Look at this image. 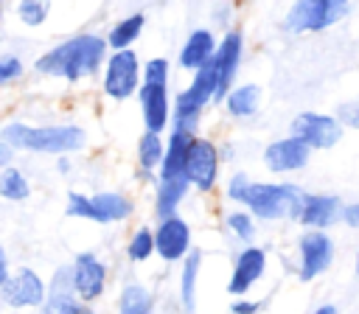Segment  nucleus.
I'll return each instance as SVG.
<instances>
[{
  "instance_id": "21",
  "label": "nucleus",
  "mask_w": 359,
  "mask_h": 314,
  "mask_svg": "<svg viewBox=\"0 0 359 314\" xmlns=\"http://www.w3.org/2000/svg\"><path fill=\"white\" fill-rule=\"evenodd\" d=\"M199 275H202V250H191V255L180 264V278H177V303L182 314H196Z\"/></svg>"
},
{
  "instance_id": "2",
  "label": "nucleus",
  "mask_w": 359,
  "mask_h": 314,
  "mask_svg": "<svg viewBox=\"0 0 359 314\" xmlns=\"http://www.w3.org/2000/svg\"><path fill=\"white\" fill-rule=\"evenodd\" d=\"M0 135L14 146V151H31V154H50V157H70L87 149V129L79 123H25V121H8L3 123Z\"/></svg>"
},
{
  "instance_id": "45",
  "label": "nucleus",
  "mask_w": 359,
  "mask_h": 314,
  "mask_svg": "<svg viewBox=\"0 0 359 314\" xmlns=\"http://www.w3.org/2000/svg\"><path fill=\"white\" fill-rule=\"evenodd\" d=\"M356 275H359V247H356Z\"/></svg>"
},
{
  "instance_id": "35",
  "label": "nucleus",
  "mask_w": 359,
  "mask_h": 314,
  "mask_svg": "<svg viewBox=\"0 0 359 314\" xmlns=\"http://www.w3.org/2000/svg\"><path fill=\"white\" fill-rule=\"evenodd\" d=\"M337 121L348 129H359V95L356 98H348L337 107Z\"/></svg>"
},
{
  "instance_id": "8",
  "label": "nucleus",
  "mask_w": 359,
  "mask_h": 314,
  "mask_svg": "<svg viewBox=\"0 0 359 314\" xmlns=\"http://www.w3.org/2000/svg\"><path fill=\"white\" fill-rule=\"evenodd\" d=\"M70 269H73V286H76V294L81 297V303H87V306L98 303L109 283V264L95 250H81L73 255Z\"/></svg>"
},
{
  "instance_id": "11",
  "label": "nucleus",
  "mask_w": 359,
  "mask_h": 314,
  "mask_svg": "<svg viewBox=\"0 0 359 314\" xmlns=\"http://www.w3.org/2000/svg\"><path fill=\"white\" fill-rule=\"evenodd\" d=\"M194 233L185 216H168V219H157L154 224V247H157V258L163 264H182L191 250H194Z\"/></svg>"
},
{
  "instance_id": "34",
  "label": "nucleus",
  "mask_w": 359,
  "mask_h": 314,
  "mask_svg": "<svg viewBox=\"0 0 359 314\" xmlns=\"http://www.w3.org/2000/svg\"><path fill=\"white\" fill-rule=\"evenodd\" d=\"M22 73H25V64H22L20 56H14V53H3L0 56V87L14 84L17 78H22Z\"/></svg>"
},
{
  "instance_id": "43",
  "label": "nucleus",
  "mask_w": 359,
  "mask_h": 314,
  "mask_svg": "<svg viewBox=\"0 0 359 314\" xmlns=\"http://www.w3.org/2000/svg\"><path fill=\"white\" fill-rule=\"evenodd\" d=\"M79 314H98V311H95L93 306H81V311H79Z\"/></svg>"
},
{
  "instance_id": "14",
  "label": "nucleus",
  "mask_w": 359,
  "mask_h": 314,
  "mask_svg": "<svg viewBox=\"0 0 359 314\" xmlns=\"http://www.w3.org/2000/svg\"><path fill=\"white\" fill-rule=\"evenodd\" d=\"M311 160V149L306 143H300L297 137L286 135V137H275L264 146L261 151V163L269 174H294L303 171Z\"/></svg>"
},
{
  "instance_id": "27",
  "label": "nucleus",
  "mask_w": 359,
  "mask_h": 314,
  "mask_svg": "<svg viewBox=\"0 0 359 314\" xmlns=\"http://www.w3.org/2000/svg\"><path fill=\"white\" fill-rule=\"evenodd\" d=\"M126 261L129 264H146L151 255H157V247H154V227L149 224H137L129 238H126Z\"/></svg>"
},
{
  "instance_id": "4",
  "label": "nucleus",
  "mask_w": 359,
  "mask_h": 314,
  "mask_svg": "<svg viewBox=\"0 0 359 314\" xmlns=\"http://www.w3.org/2000/svg\"><path fill=\"white\" fill-rule=\"evenodd\" d=\"M65 213L70 219H84V221H95V224H121V221L132 219L135 202L123 191H112V188H104L95 193L67 191Z\"/></svg>"
},
{
  "instance_id": "7",
  "label": "nucleus",
  "mask_w": 359,
  "mask_h": 314,
  "mask_svg": "<svg viewBox=\"0 0 359 314\" xmlns=\"http://www.w3.org/2000/svg\"><path fill=\"white\" fill-rule=\"evenodd\" d=\"M219 171H222L219 143H213L205 135L194 137V143L188 149V163H185V177L191 182V188L199 193H213L219 188Z\"/></svg>"
},
{
  "instance_id": "16",
  "label": "nucleus",
  "mask_w": 359,
  "mask_h": 314,
  "mask_svg": "<svg viewBox=\"0 0 359 314\" xmlns=\"http://www.w3.org/2000/svg\"><path fill=\"white\" fill-rule=\"evenodd\" d=\"M137 104H140L143 132H154L165 137V132H171V112H174V98L168 87L143 84L137 93Z\"/></svg>"
},
{
  "instance_id": "12",
  "label": "nucleus",
  "mask_w": 359,
  "mask_h": 314,
  "mask_svg": "<svg viewBox=\"0 0 359 314\" xmlns=\"http://www.w3.org/2000/svg\"><path fill=\"white\" fill-rule=\"evenodd\" d=\"M48 297V283L34 266H20L0 289V300L8 308H42Z\"/></svg>"
},
{
  "instance_id": "22",
  "label": "nucleus",
  "mask_w": 359,
  "mask_h": 314,
  "mask_svg": "<svg viewBox=\"0 0 359 314\" xmlns=\"http://www.w3.org/2000/svg\"><path fill=\"white\" fill-rule=\"evenodd\" d=\"M163 160H165V137L154 135V132H143L137 137V146H135V163H137L140 177L151 179V185H154Z\"/></svg>"
},
{
  "instance_id": "41",
  "label": "nucleus",
  "mask_w": 359,
  "mask_h": 314,
  "mask_svg": "<svg viewBox=\"0 0 359 314\" xmlns=\"http://www.w3.org/2000/svg\"><path fill=\"white\" fill-rule=\"evenodd\" d=\"M53 168H56V174H70L73 171V160L70 157H56V163H53Z\"/></svg>"
},
{
  "instance_id": "20",
  "label": "nucleus",
  "mask_w": 359,
  "mask_h": 314,
  "mask_svg": "<svg viewBox=\"0 0 359 314\" xmlns=\"http://www.w3.org/2000/svg\"><path fill=\"white\" fill-rule=\"evenodd\" d=\"M191 191H194V188H191L188 177H157V179H154V199H151V213H154V219L177 216Z\"/></svg>"
},
{
  "instance_id": "25",
  "label": "nucleus",
  "mask_w": 359,
  "mask_h": 314,
  "mask_svg": "<svg viewBox=\"0 0 359 314\" xmlns=\"http://www.w3.org/2000/svg\"><path fill=\"white\" fill-rule=\"evenodd\" d=\"M118 314H157L154 292L140 280H126L118 292Z\"/></svg>"
},
{
  "instance_id": "40",
  "label": "nucleus",
  "mask_w": 359,
  "mask_h": 314,
  "mask_svg": "<svg viewBox=\"0 0 359 314\" xmlns=\"http://www.w3.org/2000/svg\"><path fill=\"white\" fill-rule=\"evenodd\" d=\"M14 272H11V266H8V255H6V247L0 244V289L8 283V278H11Z\"/></svg>"
},
{
  "instance_id": "23",
  "label": "nucleus",
  "mask_w": 359,
  "mask_h": 314,
  "mask_svg": "<svg viewBox=\"0 0 359 314\" xmlns=\"http://www.w3.org/2000/svg\"><path fill=\"white\" fill-rule=\"evenodd\" d=\"M143 28H146V14H143V11H129L126 17L115 20V22L107 28V34H104V39H107V45H109V53L132 50V45L140 39Z\"/></svg>"
},
{
  "instance_id": "6",
  "label": "nucleus",
  "mask_w": 359,
  "mask_h": 314,
  "mask_svg": "<svg viewBox=\"0 0 359 314\" xmlns=\"http://www.w3.org/2000/svg\"><path fill=\"white\" fill-rule=\"evenodd\" d=\"M143 87V62L137 56V50H121V53H109L104 73H101V93L109 101H129L137 98Z\"/></svg>"
},
{
  "instance_id": "5",
  "label": "nucleus",
  "mask_w": 359,
  "mask_h": 314,
  "mask_svg": "<svg viewBox=\"0 0 359 314\" xmlns=\"http://www.w3.org/2000/svg\"><path fill=\"white\" fill-rule=\"evenodd\" d=\"M351 14L345 0H297L283 14V31L289 34H314L337 25Z\"/></svg>"
},
{
  "instance_id": "42",
  "label": "nucleus",
  "mask_w": 359,
  "mask_h": 314,
  "mask_svg": "<svg viewBox=\"0 0 359 314\" xmlns=\"http://www.w3.org/2000/svg\"><path fill=\"white\" fill-rule=\"evenodd\" d=\"M311 314H339V311H337V306H331V303H323V306H317Z\"/></svg>"
},
{
  "instance_id": "31",
  "label": "nucleus",
  "mask_w": 359,
  "mask_h": 314,
  "mask_svg": "<svg viewBox=\"0 0 359 314\" xmlns=\"http://www.w3.org/2000/svg\"><path fill=\"white\" fill-rule=\"evenodd\" d=\"M50 3H42V0H20V3H14V14H17V20L25 25V28H39V25H45L48 22V17H50Z\"/></svg>"
},
{
  "instance_id": "17",
  "label": "nucleus",
  "mask_w": 359,
  "mask_h": 314,
  "mask_svg": "<svg viewBox=\"0 0 359 314\" xmlns=\"http://www.w3.org/2000/svg\"><path fill=\"white\" fill-rule=\"evenodd\" d=\"M342 207H345V202L337 193H306L294 221L306 230L328 233V227L342 224Z\"/></svg>"
},
{
  "instance_id": "37",
  "label": "nucleus",
  "mask_w": 359,
  "mask_h": 314,
  "mask_svg": "<svg viewBox=\"0 0 359 314\" xmlns=\"http://www.w3.org/2000/svg\"><path fill=\"white\" fill-rule=\"evenodd\" d=\"M261 300H250V297H238L230 303V314H258L261 311Z\"/></svg>"
},
{
  "instance_id": "10",
  "label": "nucleus",
  "mask_w": 359,
  "mask_h": 314,
  "mask_svg": "<svg viewBox=\"0 0 359 314\" xmlns=\"http://www.w3.org/2000/svg\"><path fill=\"white\" fill-rule=\"evenodd\" d=\"M334 238L323 230H303L297 238V278L314 280L334 264Z\"/></svg>"
},
{
  "instance_id": "19",
  "label": "nucleus",
  "mask_w": 359,
  "mask_h": 314,
  "mask_svg": "<svg viewBox=\"0 0 359 314\" xmlns=\"http://www.w3.org/2000/svg\"><path fill=\"white\" fill-rule=\"evenodd\" d=\"M216 50H219V36L213 34V28L199 25L185 36V42H182V48L177 53V64H180V70L194 76L196 70H202L205 64L213 62Z\"/></svg>"
},
{
  "instance_id": "3",
  "label": "nucleus",
  "mask_w": 359,
  "mask_h": 314,
  "mask_svg": "<svg viewBox=\"0 0 359 314\" xmlns=\"http://www.w3.org/2000/svg\"><path fill=\"white\" fill-rule=\"evenodd\" d=\"M309 191H303L294 182H255L250 185L244 196V210H250L258 221H280V219H297V210L303 205Z\"/></svg>"
},
{
  "instance_id": "24",
  "label": "nucleus",
  "mask_w": 359,
  "mask_h": 314,
  "mask_svg": "<svg viewBox=\"0 0 359 314\" xmlns=\"http://www.w3.org/2000/svg\"><path fill=\"white\" fill-rule=\"evenodd\" d=\"M202 115H205V107L196 104V98L188 93V87H182L180 93H174L171 132H185V135H191V137H199Z\"/></svg>"
},
{
  "instance_id": "26",
  "label": "nucleus",
  "mask_w": 359,
  "mask_h": 314,
  "mask_svg": "<svg viewBox=\"0 0 359 314\" xmlns=\"http://www.w3.org/2000/svg\"><path fill=\"white\" fill-rule=\"evenodd\" d=\"M222 107H224L227 118H233V121H247V118H252V115L258 112V107H261V87L252 84V81L236 84V87L230 90V95L224 98Z\"/></svg>"
},
{
  "instance_id": "1",
  "label": "nucleus",
  "mask_w": 359,
  "mask_h": 314,
  "mask_svg": "<svg viewBox=\"0 0 359 314\" xmlns=\"http://www.w3.org/2000/svg\"><path fill=\"white\" fill-rule=\"evenodd\" d=\"M109 59V45L95 31H79L45 53L34 59V73L45 78H59L67 84H79L84 78H95L104 73V64Z\"/></svg>"
},
{
  "instance_id": "32",
  "label": "nucleus",
  "mask_w": 359,
  "mask_h": 314,
  "mask_svg": "<svg viewBox=\"0 0 359 314\" xmlns=\"http://www.w3.org/2000/svg\"><path fill=\"white\" fill-rule=\"evenodd\" d=\"M168 76H171V62L165 56H151L143 62V84L168 87Z\"/></svg>"
},
{
  "instance_id": "28",
  "label": "nucleus",
  "mask_w": 359,
  "mask_h": 314,
  "mask_svg": "<svg viewBox=\"0 0 359 314\" xmlns=\"http://www.w3.org/2000/svg\"><path fill=\"white\" fill-rule=\"evenodd\" d=\"M216 90H219V78H216V67H213V62L210 64H205L202 70H196L194 76H191V81H188V93L196 98V104L199 107H210V104H216Z\"/></svg>"
},
{
  "instance_id": "38",
  "label": "nucleus",
  "mask_w": 359,
  "mask_h": 314,
  "mask_svg": "<svg viewBox=\"0 0 359 314\" xmlns=\"http://www.w3.org/2000/svg\"><path fill=\"white\" fill-rule=\"evenodd\" d=\"M342 224L348 230H359V202H348L342 207Z\"/></svg>"
},
{
  "instance_id": "18",
  "label": "nucleus",
  "mask_w": 359,
  "mask_h": 314,
  "mask_svg": "<svg viewBox=\"0 0 359 314\" xmlns=\"http://www.w3.org/2000/svg\"><path fill=\"white\" fill-rule=\"evenodd\" d=\"M81 306H87V303H81V297L76 294L70 264H59L48 280V297H45L39 314H79Z\"/></svg>"
},
{
  "instance_id": "30",
  "label": "nucleus",
  "mask_w": 359,
  "mask_h": 314,
  "mask_svg": "<svg viewBox=\"0 0 359 314\" xmlns=\"http://www.w3.org/2000/svg\"><path fill=\"white\" fill-rule=\"evenodd\" d=\"M31 196V179L17 165L0 171V199L6 202H25Z\"/></svg>"
},
{
  "instance_id": "29",
  "label": "nucleus",
  "mask_w": 359,
  "mask_h": 314,
  "mask_svg": "<svg viewBox=\"0 0 359 314\" xmlns=\"http://www.w3.org/2000/svg\"><path fill=\"white\" fill-rule=\"evenodd\" d=\"M222 224H224V230L230 233V238L241 241L244 247H250L252 238H255V233H258V227H255V216H252L250 210H244V207H233V210H227L224 219H222Z\"/></svg>"
},
{
  "instance_id": "13",
  "label": "nucleus",
  "mask_w": 359,
  "mask_h": 314,
  "mask_svg": "<svg viewBox=\"0 0 359 314\" xmlns=\"http://www.w3.org/2000/svg\"><path fill=\"white\" fill-rule=\"evenodd\" d=\"M241 59H244V34H241V28H230L227 34H222L219 50L213 56V67H216V78H219L216 104H224V98L236 87V76H238Z\"/></svg>"
},
{
  "instance_id": "39",
  "label": "nucleus",
  "mask_w": 359,
  "mask_h": 314,
  "mask_svg": "<svg viewBox=\"0 0 359 314\" xmlns=\"http://www.w3.org/2000/svg\"><path fill=\"white\" fill-rule=\"evenodd\" d=\"M14 157H17V151H14V146L0 135V171H6V168H11L14 165Z\"/></svg>"
},
{
  "instance_id": "9",
  "label": "nucleus",
  "mask_w": 359,
  "mask_h": 314,
  "mask_svg": "<svg viewBox=\"0 0 359 314\" xmlns=\"http://www.w3.org/2000/svg\"><path fill=\"white\" fill-rule=\"evenodd\" d=\"M342 129L345 126L337 121V115H325V112H297L289 123V135L306 143L311 151L337 146L342 137Z\"/></svg>"
},
{
  "instance_id": "36",
  "label": "nucleus",
  "mask_w": 359,
  "mask_h": 314,
  "mask_svg": "<svg viewBox=\"0 0 359 314\" xmlns=\"http://www.w3.org/2000/svg\"><path fill=\"white\" fill-rule=\"evenodd\" d=\"M210 22L227 34V31L233 28V6H227V3L213 6V8H210Z\"/></svg>"
},
{
  "instance_id": "15",
  "label": "nucleus",
  "mask_w": 359,
  "mask_h": 314,
  "mask_svg": "<svg viewBox=\"0 0 359 314\" xmlns=\"http://www.w3.org/2000/svg\"><path fill=\"white\" fill-rule=\"evenodd\" d=\"M264 272H266V250L258 244L241 247L233 258V269L227 278V294H233L236 300L247 297V292L264 278Z\"/></svg>"
},
{
  "instance_id": "33",
  "label": "nucleus",
  "mask_w": 359,
  "mask_h": 314,
  "mask_svg": "<svg viewBox=\"0 0 359 314\" xmlns=\"http://www.w3.org/2000/svg\"><path fill=\"white\" fill-rule=\"evenodd\" d=\"M250 185H252V179H250L247 171H233V174L227 177V182H224V196H227V202L241 205L244 196H247V191H250Z\"/></svg>"
},
{
  "instance_id": "44",
  "label": "nucleus",
  "mask_w": 359,
  "mask_h": 314,
  "mask_svg": "<svg viewBox=\"0 0 359 314\" xmlns=\"http://www.w3.org/2000/svg\"><path fill=\"white\" fill-rule=\"evenodd\" d=\"M3 17H6V8H3V3H0V34H3Z\"/></svg>"
}]
</instances>
